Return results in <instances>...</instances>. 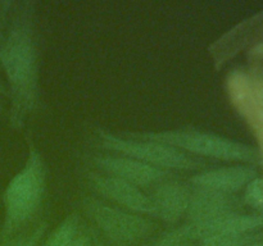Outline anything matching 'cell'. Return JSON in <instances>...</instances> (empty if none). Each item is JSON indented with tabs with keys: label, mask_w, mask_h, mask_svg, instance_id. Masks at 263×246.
I'll return each mask as SVG.
<instances>
[{
	"label": "cell",
	"mask_w": 263,
	"mask_h": 246,
	"mask_svg": "<svg viewBox=\"0 0 263 246\" xmlns=\"http://www.w3.org/2000/svg\"><path fill=\"white\" fill-rule=\"evenodd\" d=\"M131 136L174 146L179 150L189 151L192 154L221 159V160L254 161L257 159V153L254 149L244 144L221 137L215 133L195 132V131H164V132H148L140 135L133 133Z\"/></svg>",
	"instance_id": "obj_3"
},
{
	"label": "cell",
	"mask_w": 263,
	"mask_h": 246,
	"mask_svg": "<svg viewBox=\"0 0 263 246\" xmlns=\"http://www.w3.org/2000/svg\"><path fill=\"white\" fill-rule=\"evenodd\" d=\"M97 166L108 176L117 177L135 186L154 184L166 177L164 169L141 163L128 156H102L95 160Z\"/></svg>",
	"instance_id": "obj_7"
},
{
	"label": "cell",
	"mask_w": 263,
	"mask_h": 246,
	"mask_svg": "<svg viewBox=\"0 0 263 246\" xmlns=\"http://www.w3.org/2000/svg\"><path fill=\"white\" fill-rule=\"evenodd\" d=\"M95 246H103V245H102V243L98 242V241H95Z\"/></svg>",
	"instance_id": "obj_19"
},
{
	"label": "cell",
	"mask_w": 263,
	"mask_h": 246,
	"mask_svg": "<svg viewBox=\"0 0 263 246\" xmlns=\"http://www.w3.org/2000/svg\"><path fill=\"white\" fill-rule=\"evenodd\" d=\"M263 227V215H246L233 213L217 219L202 223H189L177 228V232L189 241H202L218 235H243Z\"/></svg>",
	"instance_id": "obj_6"
},
{
	"label": "cell",
	"mask_w": 263,
	"mask_h": 246,
	"mask_svg": "<svg viewBox=\"0 0 263 246\" xmlns=\"http://www.w3.org/2000/svg\"><path fill=\"white\" fill-rule=\"evenodd\" d=\"M79 231V218L71 214L53 231L44 246H72L77 237Z\"/></svg>",
	"instance_id": "obj_12"
},
{
	"label": "cell",
	"mask_w": 263,
	"mask_h": 246,
	"mask_svg": "<svg viewBox=\"0 0 263 246\" xmlns=\"http://www.w3.org/2000/svg\"><path fill=\"white\" fill-rule=\"evenodd\" d=\"M46 171L40 154L31 151L26 166L15 174L4 194L5 222L3 236L8 237L37 210L45 192Z\"/></svg>",
	"instance_id": "obj_2"
},
{
	"label": "cell",
	"mask_w": 263,
	"mask_h": 246,
	"mask_svg": "<svg viewBox=\"0 0 263 246\" xmlns=\"http://www.w3.org/2000/svg\"><path fill=\"white\" fill-rule=\"evenodd\" d=\"M244 200L247 204L257 209L263 208V179L254 178L247 184Z\"/></svg>",
	"instance_id": "obj_14"
},
{
	"label": "cell",
	"mask_w": 263,
	"mask_h": 246,
	"mask_svg": "<svg viewBox=\"0 0 263 246\" xmlns=\"http://www.w3.org/2000/svg\"><path fill=\"white\" fill-rule=\"evenodd\" d=\"M91 184L103 196L133 212L139 214H153L151 197L143 194L135 184L113 176H92Z\"/></svg>",
	"instance_id": "obj_8"
},
{
	"label": "cell",
	"mask_w": 263,
	"mask_h": 246,
	"mask_svg": "<svg viewBox=\"0 0 263 246\" xmlns=\"http://www.w3.org/2000/svg\"><path fill=\"white\" fill-rule=\"evenodd\" d=\"M256 236L252 233L243 235H218L200 241V246H246L254 242Z\"/></svg>",
	"instance_id": "obj_13"
},
{
	"label": "cell",
	"mask_w": 263,
	"mask_h": 246,
	"mask_svg": "<svg viewBox=\"0 0 263 246\" xmlns=\"http://www.w3.org/2000/svg\"><path fill=\"white\" fill-rule=\"evenodd\" d=\"M256 178V171L244 166L223 167L197 174L192 178L198 189L233 194Z\"/></svg>",
	"instance_id": "obj_10"
},
{
	"label": "cell",
	"mask_w": 263,
	"mask_h": 246,
	"mask_svg": "<svg viewBox=\"0 0 263 246\" xmlns=\"http://www.w3.org/2000/svg\"><path fill=\"white\" fill-rule=\"evenodd\" d=\"M190 196L192 194L184 184L179 182H164L151 197L153 215L164 222H176L187 212Z\"/></svg>",
	"instance_id": "obj_11"
},
{
	"label": "cell",
	"mask_w": 263,
	"mask_h": 246,
	"mask_svg": "<svg viewBox=\"0 0 263 246\" xmlns=\"http://www.w3.org/2000/svg\"><path fill=\"white\" fill-rule=\"evenodd\" d=\"M85 210L110 240L118 243H133L145 237L153 228L149 220L131 214L95 199L85 200Z\"/></svg>",
	"instance_id": "obj_5"
},
{
	"label": "cell",
	"mask_w": 263,
	"mask_h": 246,
	"mask_svg": "<svg viewBox=\"0 0 263 246\" xmlns=\"http://www.w3.org/2000/svg\"><path fill=\"white\" fill-rule=\"evenodd\" d=\"M246 246H263V241H254V242L248 243Z\"/></svg>",
	"instance_id": "obj_18"
},
{
	"label": "cell",
	"mask_w": 263,
	"mask_h": 246,
	"mask_svg": "<svg viewBox=\"0 0 263 246\" xmlns=\"http://www.w3.org/2000/svg\"><path fill=\"white\" fill-rule=\"evenodd\" d=\"M72 246H95V242H92V240L87 235H80L77 236Z\"/></svg>",
	"instance_id": "obj_17"
},
{
	"label": "cell",
	"mask_w": 263,
	"mask_h": 246,
	"mask_svg": "<svg viewBox=\"0 0 263 246\" xmlns=\"http://www.w3.org/2000/svg\"><path fill=\"white\" fill-rule=\"evenodd\" d=\"M0 61L14 95V115L21 118L33 105L37 86V53L27 22L12 28L0 48Z\"/></svg>",
	"instance_id": "obj_1"
},
{
	"label": "cell",
	"mask_w": 263,
	"mask_h": 246,
	"mask_svg": "<svg viewBox=\"0 0 263 246\" xmlns=\"http://www.w3.org/2000/svg\"><path fill=\"white\" fill-rule=\"evenodd\" d=\"M102 142L109 150L122 153L128 158L161 169H194L202 163L174 146L136 138L133 136L118 137L110 133H103Z\"/></svg>",
	"instance_id": "obj_4"
},
{
	"label": "cell",
	"mask_w": 263,
	"mask_h": 246,
	"mask_svg": "<svg viewBox=\"0 0 263 246\" xmlns=\"http://www.w3.org/2000/svg\"><path fill=\"white\" fill-rule=\"evenodd\" d=\"M45 228H46L45 224L39 225V227L35 228L30 235L10 238V240L5 241L2 246H36L37 245L39 240L41 238V236H43Z\"/></svg>",
	"instance_id": "obj_15"
},
{
	"label": "cell",
	"mask_w": 263,
	"mask_h": 246,
	"mask_svg": "<svg viewBox=\"0 0 263 246\" xmlns=\"http://www.w3.org/2000/svg\"><path fill=\"white\" fill-rule=\"evenodd\" d=\"M149 246H193V242L174 230L159 237Z\"/></svg>",
	"instance_id": "obj_16"
},
{
	"label": "cell",
	"mask_w": 263,
	"mask_h": 246,
	"mask_svg": "<svg viewBox=\"0 0 263 246\" xmlns=\"http://www.w3.org/2000/svg\"><path fill=\"white\" fill-rule=\"evenodd\" d=\"M238 207L234 195L199 189L190 196L186 213L192 223H202L236 213Z\"/></svg>",
	"instance_id": "obj_9"
}]
</instances>
